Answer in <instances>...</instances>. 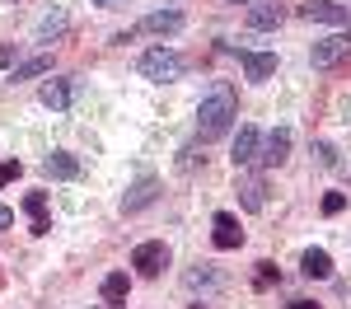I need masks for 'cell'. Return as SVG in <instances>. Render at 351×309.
Instances as JSON below:
<instances>
[{
  "label": "cell",
  "mask_w": 351,
  "mask_h": 309,
  "mask_svg": "<svg viewBox=\"0 0 351 309\" xmlns=\"http://www.w3.org/2000/svg\"><path fill=\"white\" fill-rule=\"evenodd\" d=\"M234 117H239V94H234V84H230V80H216L206 94H202V108H197V136H202V140L225 136V132L234 127Z\"/></svg>",
  "instance_id": "6da1fadb"
},
{
  "label": "cell",
  "mask_w": 351,
  "mask_h": 309,
  "mask_svg": "<svg viewBox=\"0 0 351 309\" xmlns=\"http://www.w3.org/2000/svg\"><path fill=\"white\" fill-rule=\"evenodd\" d=\"M271 281H281L276 262H258V291H263V286H271Z\"/></svg>",
  "instance_id": "cb8c5ba5"
},
{
  "label": "cell",
  "mask_w": 351,
  "mask_h": 309,
  "mask_svg": "<svg viewBox=\"0 0 351 309\" xmlns=\"http://www.w3.org/2000/svg\"><path fill=\"white\" fill-rule=\"evenodd\" d=\"M24 211L33 216V221H43V216H47V193H28L24 197Z\"/></svg>",
  "instance_id": "ffe728a7"
},
{
  "label": "cell",
  "mask_w": 351,
  "mask_h": 309,
  "mask_svg": "<svg viewBox=\"0 0 351 309\" xmlns=\"http://www.w3.org/2000/svg\"><path fill=\"white\" fill-rule=\"evenodd\" d=\"M342 38H347V42H351V24H347V33H342Z\"/></svg>",
  "instance_id": "4dcf8cb0"
},
{
  "label": "cell",
  "mask_w": 351,
  "mask_h": 309,
  "mask_svg": "<svg viewBox=\"0 0 351 309\" xmlns=\"http://www.w3.org/2000/svg\"><path fill=\"white\" fill-rule=\"evenodd\" d=\"M183 28V10H155V14H145L136 33H155V38H169V33H178Z\"/></svg>",
  "instance_id": "52a82bcc"
},
{
  "label": "cell",
  "mask_w": 351,
  "mask_h": 309,
  "mask_svg": "<svg viewBox=\"0 0 351 309\" xmlns=\"http://www.w3.org/2000/svg\"><path fill=\"white\" fill-rule=\"evenodd\" d=\"M43 173H47V178H80V160H75L71 150H52V155L43 160Z\"/></svg>",
  "instance_id": "4fadbf2b"
},
{
  "label": "cell",
  "mask_w": 351,
  "mask_h": 309,
  "mask_svg": "<svg viewBox=\"0 0 351 309\" xmlns=\"http://www.w3.org/2000/svg\"><path fill=\"white\" fill-rule=\"evenodd\" d=\"M234 193H239L243 211H263V206H267V178H263V173H239Z\"/></svg>",
  "instance_id": "5b68a950"
},
{
  "label": "cell",
  "mask_w": 351,
  "mask_h": 309,
  "mask_svg": "<svg viewBox=\"0 0 351 309\" xmlns=\"http://www.w3.org/2000/svg\"><path fill=\"white\" fill-rule=\"evenodd\" d=\"M66 28H71V19H66L61 10H52V14H47V19L38 24V42H56V38H61Z\"/></svg>",
  "instance_id": "d6986e66"
},
{
  "label": "cell",
  "mask_w": 351,
  "mask_h": 309,
  "mask_svg": "<svg viewBox=\"0 0 351 309\" xmlns=\"http://www.w3.org/2000/svg\"><path fill=\"white\" fill-rule=\"evenodd\" d=\"M155 197H160V183H155V178H141V183H132V188H127V197H122V211H127V216H136V211H145Z\"/></svg>",
  "instance_id": "30bf717a"
},
{
  "label": "cell",
  "mask_w": 351,
  "mask_h": 309,
  "mask_svg": "<svg viewBox=\"0 0 351 309\" xmlns=\"http://www.w3.org/2000/svg\"><path fill=\"white\" fill-rule=\"evenodd\" d=\"M38 99H43V108H52V112L71 108V103H75V80H47Z\"/></svg>",
  "instance_id": "8fae6325"
},
{
  "label": "cell",
  "mask_w": 351,
  "mask_h": 309,
  "mask_svg": "<svg viewBox=\"0 0 351 309\" xmlns=\"http://www.w3.org/2000/svg\"><path fill=\"white\" fill-rule=\"evenodd\" d=\"M136 71L145 75V80H160V84H169V80H178L183 71H188V61L173 52V47H150V52L136 61Z\"/></svg>",
  "instance_id": "7a4b0ae2"
},
{
  "label": "cell",
  "mask_w": 351,
  "mask_h": 309,
  "mask_svg": "<svg viewBox=\"0 0 351 309\" xmlns=\"http://www.w3.org/2000/svg\"><path fill=\"white\" fill-rule=\"evenodd\" d=\"M19 173H24V164H19V160H0V188H5V183H14Z\"/></svg>",
  "instance_id": "7402d4cb"
},
{
  "label": "cell",
  "mask_w": 351,
  "mask_h": 309,
  "mask_svg": "<svg viewBox=\"0 0 351 309\" xmlns=\"http://www.w3.org/2000/svg\"><path fill=\"white\" fill-rule=\"evenodd\" d=\"M132 267L141 272V277H160L164 267H169V244H164V239L136 244V253H132Z\"/></svg>",
  "instance_id": "3957f363"
},
{
  "label": "cell",
  "mask_w": 351,
  "mask_h": 309,
  "mask_svg": "<svg viewBox=\"0 0 351 309\" xmlns=\"http://www.w3.org/2000/svg\"><path fill=\"white\" fill-rule=\"evenodd\" d=\"M197 160L206 164V155H197V150H183V155H178V169H183V173H192V169H197Z\"/></svg>",
  "instance_id": "484cf974"
},
{
  "label": "cell",
  "mask_w": 351,
  "mask_h": 309,
  "mask_svg": "<svg viewBox=\"0 0 351 309\" xmlns=\"http://www.w3.org/2000/svg\"><path fill=\"white\" fill-rule=\"evenodd\" d=\"M94 5H122V0H94Z\"/></svg>",
  "instance_id": "f546056e"
},
{
  "label": "cell",
  "mask_w": 351,
  "mask_h": 309,
  "mask_svg": "<svg viewBox=\"0 0 351 309\" xmlns=\"http://www.w3.org/2000/svg\"><path fill=\"white\" fill-rule=\"evenodd\" d=\"M314 155H319V164H324V169H332V164H337V150H332L328 140H314Z\"/></svg>",
  "instance_id": "603a6c76"
},
{
  "label": "cell",
  "mask_w": 351,
  "mask_h": 309,
  "mask_svg": "<svg viewBox=\"0 0 351 309\" xmlns=\"http://www.w3.org/2000/svg\"><path fill=\"white\" fill-rule=\"evenodd\" d=\"M127 291H132V277H127V272H108L104 286H99L104 305H122V300H127Z\"/></svg>",
  "instance_id": "e0dca14e"
},
{
  "label": "cell",
  "mask_w": 351,
  "mask_h": 309,
  "mask_svg": "<svg viewBox=\"0 0 351 309\" xmlns=\"http://www.w3.org/2000/svg\"><path fill=\"white\" fill-rule=\"evenodd\" d=\"M291 309H324V305H314V300H291Z\"/></svg>",
  "instance_id": "f1b7e54d"
},
{
  "label": "cell",
  "mask_w": 351,
  "mask_h": 309,
  "mask_svg": "<svg viewBox=\"0 0 351 309\" xmlns=\"http://www.w3.org/2000/svg\"><path fill=\"white\" fill-rule=\"evenodd\" d=\"M281 19H286V5H276V0L253 5V10H248V28H276Z\"/></svg>",
  "instance_id": "2e32d148"
},
{
  "label": "cell",
  "mask_w": 351,
  "mask_h": 309,
  "mask_svg": "<svg viewBox=\"0 0 351 309\" xmlns=\"http://www.w3.org/2000/svg\"><path fill=\"white\" fill-rule=\"evenodd\" d=\"M47 71H52V56H47V52H38V56H28V61H14L10 80L19 84V80H33V75H47Z\"/></svg>",
  "instance_id": "ac0fdd59"
},
{
  "label": "cell",
  "mask_w": 351,
  "mask_h": 309,
  "mask_svg": "<svg viewBox=\"0 0 351 309\" xmlns=\"http://www.w3.org/2000/svg\"><path fill=\"white\" fill-rule=\"evenodd\" d=\"M286 155H291V132L276 127V132L258 145V164H263V169H281V164H286Z\"/></svg>",
  "instance_id": "8992f818"
},
{
  "label": "cell",
  "mask_w": 351,
  "mask_h": 309,
  "mask_svg": "<svg viewBox=\"0 0 351 309\" xmlns=\"http://www.w3.org/2000/svg\"><path fill=\"white\" fill-rule=\"evenodd\" d=\"M243 75H248V80L276 75V52H243Z\"/></svg>",
  "instance_id": "5bb4252c"
},
{
  "label": "cell",
  "mask_w": 351,
  "mask_h": 309,
  "mask_svg": "<svg viewBox=\"0 0 351 309\" xmlns=\"http://www.w3.org/2000/svg\"><path fill=\"white\" fill-rule=\"evenodd\" d=\"M216 272H211V267H202V272H188V286H192V291H197V286H216Z\"/></svg>",
  "instance_id": "d4e9b609"
},
{
  "label": "cell",
  "mask_w": 351,
  "mask_h": 309,
  "mask_svg": "<svg viewBox=\"0 0 351 309\" xmlns=\"http://www.w3.org/2000/svg\"><path fill=\"white\" fill-rule=\"evenodd\" d=\"M347 211V193H328L324 197V216H342Z\"/></svg>",
  "instance_id": "44dd1931"
},
{
  "label": "cell",
  "mask_w": 351,
  "mask_h": 309,
  "mask_svg": "<svg viewBox=\"0 0 351 309\" xmlns=\"http://www.w3.org/2000/svg\"><path fill=\"white\" fill-rule=\"evenodd\" d=\"M211 239H216V249H239V244H243L239 221H234L230 211H216V221H211Z\"/></svg>",
  "instance_id": "9c48e42d"
},
{
  "label": "cell",
  "mask_w": 351,
  "mask_h": 309,
  "mask_svg": "<svg viewBox=\"0 0 351 309\" xmlns=\"http://www.w3.org/2000/svg\"><path fill=\"white\" fill-rule=\"evenodd\" d=\"M300 272L314 281L332 277V258H328V249H304V258H300Z\"/></svg>",
  "instance_id": "9a60e30c"
},
{
  "label": "cell",
  "mask_w": 351,
  "mask_h": 309,
  "mask_svg": "<svg viewBox=\"0 0 351 309\" xmlns=\"http://www.w3.org/2000/svg\"><path fill=\"white\" fill-rule=\"evenodd\" d=\"M230 5H248V0H230Z\"/></svg>",
  "instance_id": "1f68e13d"
},
{
  "label": "cell",
  "mask_w": 351,
  "mask_h": 309,
  "mask_svg": "<svg viewBox=\"0 0 351 309\" xmlns=\"http://www.w3.org/2000/svg\"><path fill=\"white\" fill-rule=\"evenodd\" d=\"M5 66H14V47H10V42L0 47V71H5Z\"/></svg>",
  "instance_id": "4316f807"
},
{
  "label": "cell",
  "mask_w": 351,
  "mask_h": 309,
  "mask_svg": "<svg viewBox=\"0 0 351 309\" xmlns=\"http://www.w3.org/2000/svg\"><path fill=\"white\" fill-rule=\"evenodd\" d=\"M351 52V42L337 33V38H324V42H314V52H309V61H314V71H332V66H342Z\"/></svg>",
  "instance_id": "277c9868"
},
{
  "label": "cell",
  "mask_w": 351,
  "mask_h": 309,
  "mask_svg": "<svg viewBox=\"0 0 351 309\" xmlns=\"http://www.w3.org/2000/svg\"><path fill=\"white\" fill-rule=\"evenodd\" d=\"M5 225H14V211H10V206H0V230H5Z\"/></svg>",
  "instance_id": "83f0119b"
},
{
  "label": "cell",
  "mask_w": 351,
  "mask_h": 309,
  "mask_svg": "<svg viewBox=\"0 0 351 309\" xmlns=\"http://www.w3.org/2000/svg\"><path fill=\"white\" fill-rule=\"evenodd\" d=\"M300 14L304 19H314V24H347V5H337V0H309V5H300Z\"/></svg>",
  "instance_id": "ba28073f"
},
{
  "label": "cell",
  "mask_w": 351,
  "mask_h": 309,
  "mask_svg": "<svg viewBox=\"0 0 351 309\" xmlns=\"http://www.w3.org/2000/svg\"><path fill=\"white\" fill-rule=\"evenodd\" d=\"M192 309H202V305H192Z\"/></svg>",
  "instance_id": "d6a6232c"
},
{
  "label": "cell",
  "mask_w": 351,
  "mask_h": 309,
  "mask_svg": "<svg viewBox=\"0 0 351 309\" xmlns=\"http://www.w3.org/2000/svg\"><path fill=\"white\" fill-rule=\"evenodd\" d=\"M258 145H263V136H258V127H239V136H234V150H230V160H234V169L253 164V160H258Z\"/></svg>",
  "instance_id": "7c38bea8"
}]
</instances>
